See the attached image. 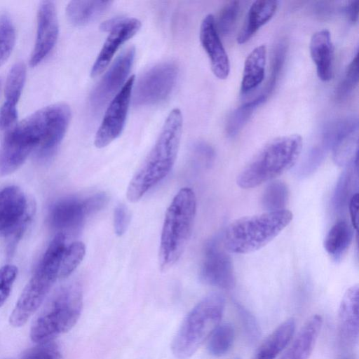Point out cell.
<instances>
[{
	"mask_svg": "<svg viewBox=\"0 0 359 359\" xmlns=\"http://www.w3.org/2000/svg\"><path fill=\"white\" fill-rule=\"evenodd\" d=\"M345 11L348 19L353 22H356L358 20L359 1H350L346 6Z\"/></svg>",
	"mask_w": 359,
	"mask_h": 359,
	"instance_id": "41",
	"label": "cell"
},
{
	"mask_svg": "<svg viewBox=\"0 0 359 359\" xmlns=\"http://www.w3.org/2000/svg\"><path fill=\"white\" fill-rule=\"evenodd\" d=\"M235 331L229 323L219 324L208 338V350L215 357L226 355L233 344Z\"/></svg>",
	"mask_w": 359,
	"mask_h": 359,
	"instance_id": "28",
	"label": "cell"
},
{
	"mask_svg": "<svg viewBox=\"0 0 359 359\" xmlns=\"http://www.w3.org/2000/svg\"><path fill=\"white\" fill-rule=\"evenodd\" d=\"M182 126V112L175 108L169 113L154 145L130 181L126 191L130 202H137L170 172L177 158Z\"/></svg>",
	"mask_w": 359,
	"mask_h": 359,
	"instance_id": "2",
	"label": "cell"
},
{
	"mask_svg": "<svg viewBox=\"0 0 359 359\" xmlns=\"http://www.w3.org/2000/svg\"><path fill=\"white\" fill-rule=\"evenodd\" d=\"M65 248V234L57 233L11 313L9 321L12 326H23L43 303L59 276L60 263Z\"/></svg>",
	"mask_w": 359,
	"mask_h": 359,
	"instance_id": "7",
	"label": "cell"
},
{
	"mask_svg": "<svg viewBox=\"0 0 359 359\" xmlns=\"http://www.w3.org/2000/svg\"><path fill=\"white\" fill-rule=\"evenodd\" d=\"M310 55L316 67L318 78L330 81L332 77L333 46L327 29L315 32L310 41Z\"/></svg>",
	"mask_w": 359,
	"mask_h": 359,
	"instance_id": "21",
	"label": "cell"
},
{
	"mask_svg": "<svg viewBox=\"0 0 359 359\" xmlns=\"http://www.w3.org/2000/svg\"><path fill=\"white\" fill-rule=\"evenodd\" d=\"M200 278L204 283L222 289L234 285L232 260L217 239L209 241L205 245Z\"/></svg>",
	"mask_w": 359,
	"mask_h": 359,
	"instance_id": "13",
	"label": "cell"
},
{
	"mask_svg": "<svg viewBox=\"0 0 359 359\" xmlns=\"http://www.w3.org/2000/svg\"><path fill=\"white\" fill-rule=\"evenodd\" d=\"M34 211V204L18 187L0 190V237L9 241V252L23 236Z\"/></svg>",
	"mask_w": 359,
	"mask_h": 359,
	"instance_id": "9",
	"label": "cell"
},
{
	"mask_svg": "<svg viewBox=\"0 0 359 359\" xmlns=\"http://www.w3.org/2000/svg\"><path fill=\"white\" fill-rule=\"evenodd\" d=\"M302 149V138L297 134L269 141L241 171L238 186L251 189L281 175L296 163Z\"/></svg>",
	"mask_w": 359,
	"mask_h": 359,
	"instance_id": "5",
	"label": "cell"
},
{
	"mask_svg": "<svg viewBox=\"0 0 359 359\" xmlns=\"http://www.w3.org/2000/svg\"><path fill=\"white\" fill-rule=\"evenodd\" d=\"M358 208L359 194L358 193H355L348 201V208L351 225L356 231L358 229Z\"/></svg>",
	"mask_w": 359,
	"mask_h": 359,
	"instance_id": "40",
	"label": "cell"
},
{
	"mask_svg": "<svg viewBox=\"0 0 359 359\" xmlns=\"http://www.w3.org/2000/svg\"><path fill=\"white\" fill-rule=\"evenodd\" d=\"M353 231L351 225L344 219L337 221L327 232L324 240L327 252L337 258L344 253L351 244Z\"/></svg>",
	"mask_w": 359,
	"mask_h": 359,
	"instance_id": "26",
	"label": "cell"
},
{
	"mask_svg": "<svg viewBox=\"0 0 359 359\" xmlns=\"http://www.w3.org/2000/svg\"><path fill=\"white\" fill-rule=\"evenodd\" d=\"M130 222V214L127 208L123 204H118L114 212V228L116 234L122 236L128 226Z\"/></svg>",
	"mask_w": 359,
	"mask_h": 359,
	"instance_id": "38",
	"label": "cell"
},
{
	"mask_svg": "<svg viewBox=\"0 0 359 359\" xmlns=\"http://www.w3.org/2000/svg\"><path fill=\"white\" fill-rule=\"evenodd\" d=\"M266 48L265 45L255 48L247 56L243 67L241 91L246 93L257 87L264 77Z\"/></svg>",
	"mask_w": 359,
	"mask_h": 359,
	"instance_id": "24",
	"label": "cell"
},
{
	"mask_svg": "<svg viewBox=\"0 0 359 359\" xmlns=\"http://www.w3.org/2000/svg\"><path fill=\"white\" fill-rule=\"evenodd\" d=\"M358 83V53H356L348 65L345 75L335 90V99L342 102L357 86Z\"/></svg>",
	"mask_w": 359,
	"mask_h": 359,
	"instance_id": "33",
	"label": "cell"
},
{
	"mask_svg": "<svg viewBox=\"0 0 359 359\" xmlns=\"http://www.w3.org/2000/svg\"><path fill=\"white\" fill-rule=\"evenodd\" d=\"M107 201V196L104 193L84 199L75 196L60 199L49 210L48 222L53 229L59 231L58 233L76 230L82 226L88 215L100 210Z\"/></svg>",
	"mask_w": 359,
	"mask_h": 359,
	"instance_id": "11",
	"label": "cell"
},
{
	"mask_svg": "<svg viewBox=\"0 0 359 359\" xmlns=\"http://www.w3.org/2000/svg\"><path fill=\"white\" fill-rule=\"evenodd\" d=\"M359 287L355 284L344 293L338 312V329L345 346H354L358 341Z\"/></svg>",
	"mask_w": 359,
	"mask_h": 359,
	"instance_id": "18",
	"label": "cell"
},
{
	"mask_svg": "<svg viewBox=\"0 0 359 359\" xmlns=\"http://www.w3.org/2000/svg\"><path fill=\"white\" fill-rule=\"evenodd\" d=\"M238 309H239V313L243 320L244 326L246 331H248V333L250 334V337L252 339L257 337L259 331L257 325L252 316L241 306H238Z\"/></svg>",
	"mask_w": 359,
	"mask_h": 359,
	"instance_id": "39",
	"label": "cell"
},
{
	"mask_svg": "<svg viewBox=\"0 0 359 359\" xmlns=\"http://www.w3.org/2000/svg\"><path fill=\"white\" fill-rule=\"evenodd\" d=\"M199 36L201 46L209 57L213 74L219 79H226L229 74V60L212 14L207 15L201 22Z\"/></svg>",
	"mask_w": 359,
	"mask_h": 359,
	"instance_id": "17",
	"label": "cell"
},
{
	"mask_svg": "<svg viewBox=\"0 0 359 359\" xmlns=\"http://www.w3.org/2000/svg\"><path fill=\"white\" fill-rule=\"evenodd\" d=\"M70 118L69 106L57 103L39 109L13 127L0 146V177L18 170L34 150L39 159L50 158L62 140Z\"/></svg>",
	"mask_w": 359,
	"mask_h": 359,
	"instance_id": "1",
	"label": "cell"
},
{
	"mask_svg": "<svg viewBox=\"0 0 359 359\" xmlns=\"http://www.w3.org/2000/svg\"><path fill=\"white\" fill-rule=\"evenodd\" d=\"M278 2L274 0H257L249 8L237 41L243 44L248 41L259 29L269 21L275 14Z\"/></svg>",
	"mask_w": 359,
	"mask_h": 359,
	"instance_id": "23",
	"label": "cell"
},
{
	"mask_svg": "<svg viewBox=\"0 0 359 359\" xmlns=\"http://www.w3.org/2000/svg\"><path fill=\"white\" fill-rule=\"evenodd\" d=\"M141 22L136 18H115L109 35L92 67L90 76L100 74L109 64L119 47L132 38L140 29Z\"/></svg>",
	"mask_w": 359,
	"mask_h": 359,
	"instance_id": "16",
	"label": "cell"
},
{
	"mask_svg": "<svg viewBox=\"0 0 359 359\" xmlns=\"http://www.w3.org/2000/svg\"><path fill=\"white\" fill-rule=\"evenodd\" d=\"M287 46L280 41L273 50L271 58L270 76L266 84V93L270 94L276 86L281 73L286 56Z\"/></svg>",
	"mask_w": 359,
	"mask_h": 359,
	"instance_id": "35",
	"label": "cell"
},
{
	"mask_svg": "<svg viewBox=\"0 0 359 359\" xmlns=\"http://www.w3.org/2000/svg\"><path fill=\"white\" fill-rule=\"evenodd\" d=\"M240 11L238 1H228L220 10L217 18L215 19V27L219 35L230 34L236 25Z\"/></svg>",
	"mask_w": 359,
	"mask_h": 359,
	"instance_id": "32",
	"label": "cell"
},
{
	"mask_svg": "<svg viewBox=\"0 0 359 359\" xmlns=\"http://www.w3.org/2000/svg\"><path fill=\"white\" fill-rule=\"evenodd\" d=\"M17 274L18 268L15 265L6 264L0 269V307L10 295Z\"/></svg>",
	"mask_w": 359,
	"mask_h": 359,
	"instance_id": "37",
	"label": "cell"
},
{
	"mask_svg": "<svg viewBox=\"0 0 359 359\" xmlns=\"http://www.w3.org/2000/svg\"><path fill=\"white\" fill-rule=\"evenodd\" d=\"M86 253V247L83 242L75 241L65 248L59 271V278H65L78 267Z\"/></svg>",
	"mask_w": 359,
	"mask_h": 359,
	"instance_id": "31",
	"label": "cell"
},
{
	"mask_svg": "<svg viewBox=\"0 0 359 359\" xmlns=\"http://www.w3.org/2000/svg\"><path fill=\"white\" fill-rule=\"evenodd\" d=\"M322 325L321 316L315 314L311 316L280 359H309L316 344Z\"/></svg>",
	"mask_w": 359,
	"mask_h": 359,
	"instance_id": "20",
	"label": "cell"
},
{
	"mask_svg": "<svg viewBox=\"0 0 359 359\" xmlns=\"http://www.w3.org/2000/svg\"><path fill=\"white\" fill-rule=\"evenodd\" d=\"M59 27L54 2L43 1L37 15V32L30 65H39L52 50L58 36Z\"/></svg>",
	"mask_w": 359,
	"mask_h": 359,
	"instance_id": "15",
	"label": "cell"
},
{
	"mask_svg": "<svg viewBox=\"0 0 359 359\" xmlns=\"http://www.w3.org/2000/svg\"><path fill=\"white\" fill-rule=\"evenodd\" d=\"M135 76H130L110 102L95 137V145L103 148L122 133L132 97Z\"/></svg>",
	"mask_w": 359,
	"mask_h": 359,
	"instance_id": "12",
	"label": "cell"
},
{
	"mask_svg": "<svg viewBox=\"0 0 359 359\" xmlns=\"http://www.w3.org/2000/svg\"><path fill=\"white\" fill-rule=\"evenodd\" d=\"M236 359H238V358H236Z\"/></svg>",
	"mask_w": 359,
	"mask_h": 359,
	"instance_id": "42",
	"label": "cell"
},
{
	"mask_svg": "<svg viewBox=\"0 0 359 359\" xmlns=\"http://www.w3.org/2000/svg\"><path fill=\"white\" fill-rule=\"evenodd\" d=\"M26 78V68L21 62L11 69L5 88V102L0 109V129L8 130L14 126L18 117L17 104Z\"/></svg>",
	"mask_w": 359,
	"mask_h": 359,
	"instance_id": "19",
	"label": "cell"
},
{
	"mask_svg": "<svg viewBox=\"0 0 359 359\" xmlns=\"http://www.w3.org/2000/svg\"><path fill=\"white\" fill-rule=\"evenodd\" d=\"M289 197L287 185L282 181L271 182L265 189L262 196V204L266 211L285 209Z\"/></svg>",
	"mask_w": 359,
	"mask_h": 359,
	"instance_id": "29",
	"label": "cell"
},
{
	"mask_svg": "<svg viewBox=\"0 0 359 359\" xmlns=\"http://www.w3.org/2000/svg\"><path fill=\"white\" fill-rule=\"evenodd\" d=\"M266 99V96L262 95L235 109L230 114L226 121V134L229 137L236 136L247 123L255 109L262 104Z\"/></svg>",
	"mask_w": 359,
	"mask_h": 359,
	"instance_id": "27",
	"label": "cell"
},
{
	"mask_svg": "<svg viewBox=\"0 0 359 359\" xmlns=\"http://www.w3.org/2000/svg\"><path fill=\"white\" fill-rule=\"evenodd\" d=\"M135 49L131 46L117 57L90 95L93 111H100L127 78L133 65Z\"/></svg>",
	"mask_w": 359,
	"mask_h": 359,
	"instance_id": "14",
	"label": "cell"
},
{
	"mask_svg": "<svg viewBox=\"0 0 359 359\" xmlns=\"http://www.w3.org/2000/svg\"><path fill=\"white\" fill-rule=\"evenodd\" d=\"M358 170V156L343 172L335 189L333 202L336 209H341L348 203L349 194L354 180L355 171Z\"/></svg>",
	"mask_w": 359,
	"mask_h": 359,
	"instance_id": "30",
	"label": "cell"
},
{
	"mask_svg": "<svg viewBox=\"0 0 359 359\" xmlns=\"http://www.w3.org/2000/svg\"><path fill=\"white\" fill-rule=\"evenodd\" d=\"M292 213L283 209L244 216L231 222L223 237L224 247L232 253L248 254L273 240L292 220Z\"/></svg>",
	"mask_w": 359,
	"mask_h": 359,
	"instance_id": "3",
	"label": "cell"
},
{
	"mask_svg": "<svg viewBox=\"0 0 359 359\" xmlns=\"http://www.w3.org/2000/svg\"><path fill=\"white\" fill-rule=\"evenodd\" d=\"M15 41L13 24L6 14L0 15V66L8 59Z\"/></svg>",
	"mask_w": 359,
	"mask_h": 359,
	"instance_id": "34",
	"label": "cell"
},
{
	"mask_svg": "<svg viewBox=\"0 0 359 359\" xmlns=\"http://www.w3.org/2000/svg\"><path fill=\"white\" fill-rule=\"evenodd\" d=\"M178 67L172 62L158 63L146 71L133 88L135 106H148L165 100L173 89Z\"/></svg>",
	"mask_w": 359,
	"mask_h": 359,
	"instance_id": "10",
	"label": "cell"
},
{
	"mask_svg": "<svg viewBox=\"0 0 359 359\" xmlns=\"http://www.w3.org/2000/svg\"><path fill=\"white\" fill-rule=\"evenodd\" d=\"M196 211L194 191L189 187L182 188L165 215L158 252L161 271H168L180 258L191 234Z\"/></svg>",
	"mask_w": 359,
	"mask_h": 359,
	"instance_id": "4",
	"label": "cell"
},
{
	"mask_svg": "<svg viewBox=\"0 0 359 359\" xmlns=\"http://www.w3.org/2000/svg\"><path fill=\"white\" fill-rule=\"evenodd\" d=\"M111 4L109 1H72L66 8L67 17L73 25H85L102 15Z\"/></svg>",
	"mask_w": 359,
	"mask_h": 359,
	"instance_id": "25",
	"label": "cell"
},
{
	"mask_svg": "<svg viewBox=\"0 0 359 359\" xmlns=\"http://www.w3.org/2000/svg\"><path fill=\"white\" fill-rule=\"evenodd\" d=\"M295 329L294 318L285 320L264 339L251 359H276L292 339Z\"/></svg>",
	"mask_w": 359,
	"mask_h": 359,
	"instance_id": "22",
	"label": "cell"
},
{
	"mask_svg": "<svg viewBox=\"0 0 359 359\" xmlns=\"http://www.w3.org/2000/svg\"><path fill=\"white\" fill-rule=\"evenodd\" d=\"M22 359H62V355L58 345L50 341L27 349Z\"/></svg>",
	"mask_w": 359,
	"mask_h": 359,
	"instance_id": "36",
	"label": "cell"
},
{
	"mask_svg": "<svg viewBox=\"0 0 359 359\" xmlns=\"http://www.w3.org/2000/svg\"><path fill=\"white\" fill-rule=\"evenodd\" d=\"M225 306L224 296L212 292L201 299L187 314L172 344L178 358L191 357L220 324Z\"/></svg>",
	"mask_w": 359,
	"mask_h": 359,
	"instance_id": "8",
	"label": "cell"
},
{
	"mask_svg": "<svg viewBox=\"0 0 359 359\" xmlns=\"http://www.w3.org/2000/svg\"><path fill=\"white\" fill-rule=\"evenodd\" d=\"M83 306L81 285L72 282L60 287L32 323L30 338L36 344L53 341L77 323Z\"/></svg>",
	"mask_w": 359,
	"mask_h": 359,
	"instance_id": "6",
	"label": "cell"
}]
</instances>
